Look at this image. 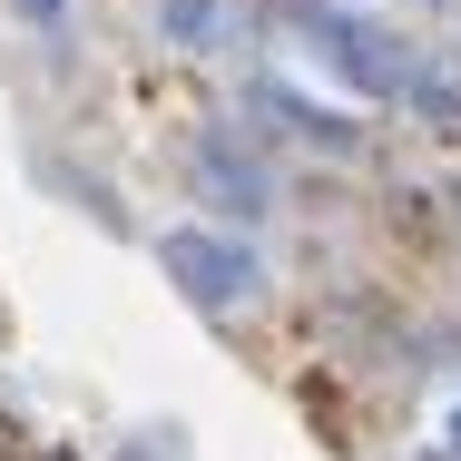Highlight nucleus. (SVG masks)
I'll return each mask as SVG.
<instances>
[{
    "mask_svg": "<svg viewBox=\"0 0 461 461\" xmlns=\"http://www.w3.org/2000/svg\"><path fill=\"white\" fill-rule=\"evenodd\" d=\"M167 276H186L196 304H246L256 294V256L216 246V236H167Z\"/></svg>",
    "mask_w": 461,
    "mask_h": 461,
    "instance_id": "nucleus-1",
    "label": "nucleus"
},
{
    "mask_svg": "<svg viewBox=\"0 0 461 461\" xmlns=\"http://www.w3.org/2000/svg\"><path fill=\"white\" fill-rule=\"evenodd\" d=\"M334 40V69L344 79H364V89H402V50L383 40V30H324Z\"/></svg>",
    "mask_w": 461,
    "mask_h": 461,
    "instance_id": "nucleus-2",
    "label": "nucleus"
}]
</instances>
